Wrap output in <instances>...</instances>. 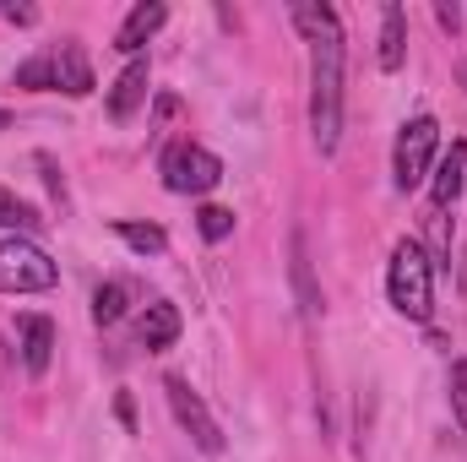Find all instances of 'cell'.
I'll return each instance as SVG.
<instances>
[{
  "mask_svg": "<svg viewBox=\"0 0 467 462\" xmlns=\"http://www.w3.org/2000/svg\"><path fill=\"white\" fill-rule=\"evenodd\" d=\"M294 27L310 44V136L332 158L343 142V16L321 0H294Z\"/></svg>",
  "mask_w": 467,
  "mask_h": 462,
  "instance_id": "1",
  "label": "cell"
},
{
  "mask_svg": "<svg viewBox=\"0 0 467 462\" xmlns=\"http://www.w3.org/2000/svg\"><path fill=\"white\" fill-rule=\"evenodd\" d=\"M386 299L397 316L408 321H430L435 310V261L419 239H397L391 261H386Z\"/></svg>",
  "mask_w": 467,
  "mask_h": 462,
  "instance_id": "2",
  "label": "cell"
},
{
  "mask_svg": "<svg viewBox=\"0 0 467 462\" xmlns=\"http://www.w3.org/2000/svg\"><path fill=\"white\" fill-rule=\"evenodd\" d=\"M158 174L174 196H207L223 180V158L207 152L202 142H169L163 158H158Z\"/></svg>",
  "mask_w": 467,
  "mask_h": 462,
  "instance_id": "3",
  "label": "cell"
},
{
  "mask_svg": "<svg viewBox=\"0 0 467 462\" xmlns=\"http://www.w3.org/2000/svg\"><path fill=\"white\" fill-rule=\"evenodd\" d=\"M435 147H441V125H435V115H413L402 131H397V147H391V185H397V191H419V185L430 180Z\"/></svg>",
  "mask_w": 467,
  "mask_h": 462,
  "instance_id": "4",
  "label": "cell"
},
{
  "mask_svg": "<svg viewBox=\"0 0 467 462\" xmlns=\"http://www.w3.org/2000/svg\"><path fill=\"white\" fill-rule=\"evenodd\" d=\"M60 283V267L44 256L33 239H5L0 245V294H44Z\"/></svg>",
  "mask_w": 467,
  "mask_h": 462,
  "instance_id": "5",
  "label": "cell"
},
{
  "mask_svg": "<svg viewBox=\"0 0 467 462\" xmlns=\"http://www.w3.org/2000/svg\"><path fill=\"white\" fill-rule=\"evenodd\" d=\"M163 397H169V408H174L180 430H185L207 457H218V452H223V430H218L213 408L202 403V392H191V381H185V375H169V381H163Z\"/></svg>",
  "mask_w": 467,
  "mask_h": 462,
  "instance_id": "6",
  "label": "cell"
},
{
  "mask_svg": "<svg viewBox=\"0 0 467 462\" xmlns=\"http://www.w3.org/2000/svg\"><path fill=\"white\" fill-rule=\"evenodd\" d=\"M55 93H71V99L93 93V60H88V49L77 38L55 44Z\"/></svg>",
  "mask_w": 467,
  "mask_h": 462,
  "instance_id": "7",
  "label": "cell"
},
{
  "mask_svg": "<svg viewBox=\"0 0 467 462\" xmlns=\"http://www.w3.org/2000/svg\"><path fill=\"white\" fill-rule=\"evenodd\" d=\"M163 22H169V5H163V0H141V5H130V11H125V22H119V33H115V49L136 60V55H141V44H147Z\"/></svg>",
  "mask_w": 467,
  "mask_h": 462,
  "instance_id": "8",
  "label": "cell"
},
{
  "mask_svg": "<svg viewBox=\"0 0 467 462\" xmlns=\"http://www.w3.org/2000/svg\"><path fill=\"white\" fill-rule=\"evenodd\" d=\"M147 88H152V71H147V60L136 55V60H130V66L115 77V88H109V120H115V125H125V120L147 104Z\"/></svg>",
  "mask_w": 467,
  "mask_h": 462,
  "instance_id": "9",
  "label": "cell"
},
{
  "mask_svg": "<svg viewBox=\"0 0 467 462\" xmlns=\"http://www.w3.org/2000/svg\"><path fill=\"white\" fill-rule=\"evenodd\" d=\"M462 191H467V142H451V152H446V158L435 163V174H430V207L446 213Z\"/></svg>",
  "mask_w": 467,
  "mask_h": 462,
  "instance_id": "10",
  "label": "cell"
},
{
  "mask_svg": "<svg viewBox=\"0 0 467 462\" xmlns=\"http://www.w3.org/2000/svg\"><path fill=\"white\" fill-rule=\"evenodd\" d=\"M380 71H402V60H408V11L397 5V0H386L380 5Z\"/></svg>",
  "mask_w": 467,
  "mask_h": 462,
  "instance_id": "11",
  "label": "cell"
},
{
  "mask_svg": "<svg viewBox=\"0 0 467 462\" xmlns=\"http://www.w3.org/2000/svg\"><path fill=\"white\" fill-rule=\"evenodd\" d=\"M136 338L147 353H163V348H174L180 338V310L169 305V299H152L147 310H141V321H136Z\"/></svg>",
  "mask_w": 467,
  "mask_h": 462,
  "instance_id": "12",
  "label": "cell"
},
{
  "mask_svg": "<svg viewBox=\"0 0 467 462\" xmlns=\"http://www.w3.org/2000/svg\"><path fill=\"white\" fill-rule=\"evenodd\" d=\"M49 359H55V321L49 316H27L22 321V364H27V375H44Z\"/></svg>",
  "mask_w": 467,
  "mask_h": 462,
  "instance_id": "13",
  "label": "cell"
},
{
  "mask_svg": "<svg viewBox=\"0 0 467 462\" xmlns=\"http://www.w3.org/2000/svg\"><path fill=\"white\" fill-rule=\"evenodd\" d=\"M294 294H299L305 321H316V316H321V289H316V278H310V250H305V234L299 229H294Z\"/></svg>",
  "mask_w": 467,
  "mask_h": 462,
  "instance_id": "14",
  "label": "cell"
},
{
  "mask_svg": "<svg viewBox=\"0 0 467 462\" xmlns=\"http://www.w3.org/2000/svg\"><path fill=\"white\" fill-rule=\"evenodd\" d=\"M16 88H33V93H55V44L38 49L33 60L16 66Z\"/></svg>",
  "mask_w": 467,
  "mask_h": 462,
  "instance_id": "15",
  "label": "cell"
},
{
  "mask_svg": "<svg viewBox=\"0 0 467 462\" xmlns=\"http://www.w3.org/2000/svg\"><path fill=\"white\" fill-rule=\"evenodd\" d=\"M125 310H130V283L115 278V283H104V289L93 294V321H99V327H115Z\"/></svg>",
  "mask_w": 467,
  "mask_h": 462,
  "instance_id": "16",
  "label": "cell"
},
{
  "mask_svg": "<svg viewBox=\"0 0 467 462\" xmlns=\"http://www.w3.org/2000/svg\"><path fill=\"white\" fill-rule=\"evenodd\" d=\"M0 229H11V239H27L33 229H44V218L27 202H16L11 191H0Z\"/></svg>",
  "mask_w": 467,
  "mask_h": 462,
  "instance_id": "17",
  "label": "cell"
},
{
  "mask_svg": "<svg viewBox=\"0 0 467 462\" xmlns=\"http://www.w3.org/2000/svg\"><path fill=\"white\" fill-rule=\"evenodd\" d=\"M115 234L136 250V256H163V250H169V234L158 229V224H115Z\"/></svg>",
  "mask_w": 467,
  "mask_h": 462,
  "instance_id": "18",
  "label": "cell"
},
{
  "mask_svg": "<svg viewBox=\"0 0 467 462\" xmlns=\"http://www.w3.org/2000/svg\"><path fill=\"white\" fill-rule=\"evenodd\" d=\"M196 229H202V239H229L234 213L229 207H202V213H196Z\"/></svg>",
  "mask_w": 467,
  "mask_h": 462,
  "instance_id": "19",
  "label": "cell"
},
{
  "mask_svg": "<svg viewBox=\"0 0 467 462\" xmlns=\"http://www.w3.org/2000/svg\"><path fill=\"white\" fill-rule=\"evenodd\" d=\"M446 392H451V414H457V425L467 430V359H457V364H451Z\"/></svg>",
  "mask_w": 467,
  "mask_h": 462,
  "instance_id": "20",
  "label": "cell"
},
{
  "mask_svg": "<svg viewBox=\"0 0 467 462\" xmlns=\"http://www.w3.org/2000/svg\"><path fill=\"white\" fill-rule=\"evenodd\" d=\"M0 16L16 22V27H33V22H38V11H33V5H16V0H0Z\"/></svg>",
  "mask_w": 467,
  "mask_h": 462,
  "instance_id": "21",
  "label": "cell"
},
{
  "mask_svg": "<svg viewBox=\"0 0 467 462\" xmlns=\"http://www.w3.org/2000/svg\"><path fill=\"white\" fill-rule=\"evenodd\" d=\"M435 22H441L446 33H457V27H462V5H435Z\"/></svg>",
  "mask_w": 467,
  "mask_h": 462,
  "instance_id": "22",
  "label": "cell"
},
{
  "mask_svg": "<svg viewBox=\"0 0 467 462\" xmlns=\"http://www.w3.org/2000/svg\"><path fill=\"white\" fill-rule=\"evenodd\" d=\"M0 131H11V110H0Z\"/></svg>",
  "mask_w": 467,
  "mask_h": 462,
  "instance_id": "23",
  "label": "cell"
},
{
  "mask_svg": "<svg viewBox=\"0 0 467 462\" xmlns=\"http://www.w3.org/2000/svg\"><path fill=\"white\" fill-rule=\"evenodd\" d=\"M462 88H467V60H462Z\"/></svg>",
  "mask_w": 467,
  "mask_h": 462,
  "instance_id": "24",
  "label": "cell"
}]
</instances>
